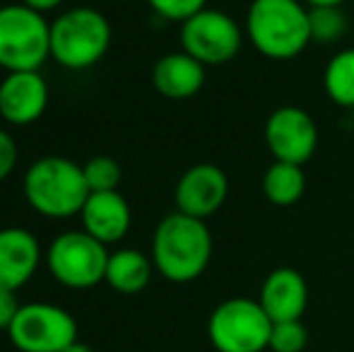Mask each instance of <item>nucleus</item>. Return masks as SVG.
Listing matches in <instances>:
<instances>
[{
    "label": "nucleus",
    "mask_w": 354,
    "mask_h": 352,
    "mask_svg": "<svg viewBox=\"0 0 354 352\" xmlns=\"http://www.w3.org/2000/svg\"><path fill=\"white\" fill-rule=\"evenodd\" d=\"M212 259V234L205 220L171 212L157 225L152 237L154 270L169 282H193L207 270Z\"/></svg>",
    "instance_id": "nucleus-1"
},
{
    "label": "nucleus",
    "mask_w": 354,
    "mask_h": 352,
    "mask_svg": "<svg viewBox=\"0 0 354 352\" xmlns=\"http://www.w3.org/2000/svg\"><path fill=\"white\" fill-rule=\"evenodd\" d=\"M243 32L261 56L292 61L311 44L308 8L301 0H253Z\"/></svg>",
    "instance_id": "nucleus-2"
},
{
    "label": "nucleus",
    "mask_w": 354,
    "mask_h": 352,
    "mask_svg": "<svg viewBox=\"0 0 354 352\" xmlns=\"http://www.w3.org/2000/svg\"><path fill=\"white\" fill-rule=\"evenodd\" d=\"M27 203L44 217L68 220L82 212L89 196L84 172L68 157H41L27 169L22 181Z\"/></svg>",
    "instance_id": "nucleus-3"
},
{
    "label": "nucleus",
    "mask_w": 354,
    "mask_h": 352,
    "mask_svg": "<svg viewBox=\"0 0 354 352\" xmlns=\"http://www.w3.org/2000/svg\"><path fill=\"white\" fill-rule=\"evenodd\" d=\"M111 24L94 8H73L51 22V58L68 71H87L106 56Z\"/></svg>",
    "instance_id": "nucleus-4"
},
{
    "label": "nucleus",
    "mask_w": 354,
    "mask_h": 352,
    "mask_svg": "<svg viewBox=\"0 0 354 352\" xmlns=\"http://www.w3.org/2000/svg\"><path fill=\"white\" fill-rule=\"evenodd\" d=\"M51 58V22L24 3L0 8V68L39 71Z\"/></svg>",
    "instance_id": "nucleus-5"
},
{
    "label": "nucleus",
    "mask_w": 354,
    "mask_h": 352,
    "mask_svg": "<svg viewBox=\"0 0 354 352\" xmlns=\"http://www.w3.org/2000/svg\"><path fill=\"white\" fill-rule=\"evenodd\" d=\"M270 316L251 297H229L207 319V338L217 352H263L270 345Z\"/></svg>",
    "instance_id": "nucleus-6"
},
{
    "label": "nucleus",
    "mask_w": 354,
    "mask_h": 352,
    "mask_svg": "<svg viewBox=\"0 0 354 352\" xmlns=\"http://www.w3.org/2000/svg\"><path fill=\"white\" fill-rule=\"evenodd\" d=\"M109 249L84 230L63 232L46 251V266L61 285L71 290H89L106 277Z\"/></svg>",
    "instance_id": "nucleus-7"
},
{
    "label": "nucleus",
    "mask_w": 354,
    "mask_h": 352,
    "mask_svg": "<svg viewBox=\"0 0 354 352\" xmlns=\"http://www.w3.org/2000/svg\"><path fill=\"white\" fill-rule=\"evenodd\" d=\"M246 32L232 15L205 8L181 24V51L203 66H224L241 53Z\"/></svg>",
    "instance_id": "nucleus-8"
},
{
    "label": "nucleus",
    "mask_w": 354,
    "mask_h": 352,
    "mask_svg": "<svg viewBox=\"0 0 354 352\" xmlns=\"http://www.w3.org/2000/svg\"><path fill=\"white\" fill-rule=\"evenodd\" d=\"M8 335L19 352H63L77 340V324L63 306L32 302L22 304Z\"/></svg>",
    "instance_id": "nucleus-9"
},
{
    "label": "nucleus",
    "mask_w": 354,
    "mask_h": 352,
    "mask_svg": "<svg viewBox=\"0 0 354 352\" xmlns=\"http://www.w3.org/2000/svg\"><path fill=\"white\" fill-rule=\"evenodd\" d=\"M266 145L275 162L304 167L318 147V126L301 106H277L266 121Z\"/></svg>",
    "instance_id": "nucleus-10"
},
{
    "label": "nucleus",
    "mask_w": 354,
    "mask_h": 352,
    "mask_svg": "<svg viewBox=\"0 0 354 352\" xmlns=\"http://www.w3.org/2000/svg\"><path fill=\"white\" fill-rule=\"evenodd\" d=\"M229 196V178L222 167L201 162L188 167L174 188L176 210L183 215L207 220L224 205Z\"/></svg>",
    "instance_id": "nucleus-11"
},
{
    "label": "nucleus",
    "mask_w": 354,
    "mask_h": 352,
    "mask_svg": "<svg viewBox=\"0 0 354 352\" xmlns=\"http://www.w3.org/2000/svg\"><path fill=\"white\" fill-rule=\"evenodd\" d=\"M48 106V85L39 71L8 73L0 82V116L10 126L39 121Z\"/></svg>",
    "instance_id": "nucleus-12"
},
{
    "label": "nucleus",
    "mask_w": 354,
    "mask_h": 352,
    "mask_svg": "<svg viewBox=\"0 0 354 352\" xmlns=\"http://www.w3.org/2000/svg\"><path fill=\"white\" fill-rule=\"evenodd\" d=\"M41 263L39 239L24 227L0 230V290L17 292L34 277Z\"/></svg>",
    "instance_id": "nucleus-13"
},
{
    "label": "nucleus",
    "mask_w": 354,
    "mask_h": 352,
    "mask_svg": "<svg viewBox=\"0 0 354 352\" xmlns=\"http://www.w3.org/2000/svg\"><path fill=\"white\" fill-rule=\"evenodd\" d=\"M258 302L266 309V314L270 316L272 324L301 321L304 311L308 306V285L301 272L294 270V268H275L263 280Z\"/></svg>",
    "instance_id": "nucleus-14"
},
{
    "label": "nucleus",
    "mask_w": 354,
    "mask_h": 352,
    "mask_svg": "<svg viewBox=\"0 0 354 352\" xmlns=\"http://www.w3.org/2000/svg\"><path fill=\"white\" fill-rule=\"evenodd\" d=\"M82 230L92 234L104 246L116 244L128 234L133 222V212L128 201L118 191L89 193L80 212Z\"/></svg>",
    "instance_id": "nucleus-15"
},
{
    "label": "nucleus",
    "mask_w": 354,
    "mask_h": 352,
    "mask_svg": "<svg viewBox=\"0 0 354 352\" xmlns=\"http://www.w3.org/2000/svg\"><path fill=\"white\" fill-rule=\"evenodd\" d=\"M152 85L164 99L183 102L196 97L205 85V66L186 51L164 53L152 68Z\"/></svg>",
    "instance_id": "nucleus-16"
},
{
    "label": "nucleus",
    "mask_w": 354,
    "mask_h": 352,
    "mask_svg": "<svg viewBox=\"0 0 354 352\" xmlns=\"http://www.w3.org/2000/svg\"><path fill=\"white\" fill-rule=\"evenodd\" d=\"M154 272V263L149 256L138 249H118L109 256L106 277L104 282L111 285V290L121 295H138L149 285Z\"/></svg>",
    "instance_id": "nucleus-17"
},
{
    "label": "nucleus",
    "mask_w": 354,
    "mask_h": 352,
    "mask_svg": "<svg viewBox=\"0 0 354 352\" xmlns=\"http://www.w3.org/2000/svg\"><path fill=\"white\" fill-rule=\"evenodd\" d=\"M306 193L304 167L289 162H272L263 174V196L277 207L297 205Z\"/></svg>",
    "instance_id": "nucleus-18"
},
{
    "label": "nucleus",
    "mask_w": 354,
    "mask_h": 352,
    "mask_svg": "<svg viewBox=\"0 0 354 352\" xmlns=\"http://www.w3.org/2000/svg\"><path fill=\"white\" fill-rule=\"evenodd\" d=\"M323 89L328 99L342 109H354V46L342 48L323 71Z\"/></svg>",
    "instance_id": "nucleus-19"
},
{
    "label": "nucleus",
    "mask_w": 354,
    "mask_h": 352,
    "mask_svg": "<svg viewBox=\"0 0 354 352\" xmlns=\"http://www.w3.org/2000/svg\"><path fill=\"white\" fill-rule=\"evenodd\" d=\"M308 24H311V44H323V46L345 39L350 29V19L342 8H308Z\"/></svg>",
    "instance_id": "nucleus-20"
},
{
    "label": "nucleus",
    "mask_w": 354,
    "mask_h": 352,
    "mask_svg": "<svg viewBox=\"0 0 354 352\" xmlns=\"http://www.w3.org/2000/svg\"><path fill=\"white\" fill-rule=\"evenodd\" d=\"M84 181H87L89 193L116 191L121 183V165L109 155H97L82 165Z\"/></svg>",
    "instance_id": "nucleus-21"
},
{
    "label": "nucleus",
    "mask_w": 354,
    "mask_h": 352,
    "mask_svg": "<svg viewBox=\"0 0 354 352\" xmlns=\"http://www.w3.org/2000/svg\"><path fill=\"white\" fill-rule=\"evenodd\" d=\"M308 345V331L301 321H280L272 324L270 345L272 352H304Z\"/></svg>",
    "instance_id": "nucleus-22"
},
{
    "label": "nucleus",
    "mask_w": 354,
    "mask_h": 352,
    "mask_svg": "<svg viewBox=\"0 0 354 352\" xmlns=\"http://www.w3.org/2000/svg\"><path fill=\"white\" fill-rule=\"evenodd\" d=\"M147 5L169 22H186L207 8V0H147Z\"/></svg>",
    "instance_id": "nucleus-23"
},
{
    "label": "nucleus",
    "mask_w": 354,
    "mask_h": 352,
    "mask_svg": "<svg viewBox=\"0 0 354 352\" xmlns=\"http://www.w3.org/2000/svg\"><path fill=\"white\" fill-rule=\"evenodd\" d=\"M17 142L8 131L0 128V181H5L17 167Z\"/></svg>",
    "instance_id": "nucleus-24"
},
{
    "label": "nucleus",
    "mask_w": 354,
    "mask_h": 352,
    "mask_svg": "<svg viewBox=\"0 0 354 352\" xmlns=\"http://www.w3.org/2000/svg\"><path fill=\"white\" fill-rule=\"evenodd\" d=\"M19 309H22V304H19V299H17V292L0 290V331L8 333Z\"/></svg>",
    "instance_id": "nucleus-25"
},
{
    "label": "nucleus",
    "mask_w": 354,
    "mask_h": 352,
    "mask_svg": "<svg viewBox=\"0 0 354 352\" xmlns=\"http://www.w3.org/2000/svg\"><path fill=\"white\" fill-rule=\"evenodd\" d=\"M27 8L37 10V12H51V10H56L58 5H63V0H22Z\"/></svg>",
    "instance_id": "nucleus-26"
},
{
    "label": "nucleus",
    "mask_w": 354,
    "mask_h": 352,
    "mask_svg": "<svg viewBox=\"0 0 354 352\" xmlns=\"http://www.w3.org/2000/svg\"><path fill=\"white\" fill-rule=\"evenodd\" d=\"M306 8H342L347 0H301Z\"/></svg>",
    "instance_id": "nucleus-27"
},
{
    "label": "nucleus",
    "mask_w": 354,
    "mask_h": 352,
    "mask_svg": "<svg viewBox=\"0 0 354 352\" xmlns=\"http://www.w3.org/2000/svg\"><path fill=\"white\" fill-rule=\"evenodd\" d=\"M63 352H94V350L89 348L87 343H80V340H75V343H73V345H68V348L63 350Z\"/></svg>",
    "instance_id": "nucleus-28"
}]
</instances>
